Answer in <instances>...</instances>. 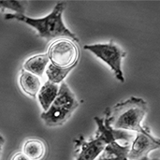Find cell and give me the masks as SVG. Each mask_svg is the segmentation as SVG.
Listing matches in <instances>:
<instances>
[{"label": "cell", "mask_w": 160, "mask_h": 160, "mask_svg": "<svg viewBox=\"0 0 160 160\" xmlns=\"http://www.w3.org/2000/svg\"><path fill=\"white\" fill-rule=\"evenodd\" d=\"M19 82H20L22 90L26 95H28L32 98H36V96L38 95V93L41 87L40 79L38 77H37L36 75H33L23 69H22V71H21Z\"/></svg>", "instance_id": "cell-10"}, {"label": "cell", "mask_w": 160, "mask_h": 160, "mask_svg": "<svg viewBox=\"0 0 160 160\" xmlns=\"http://www.w3.org/2000/svg\"><path fill=\"white\" fill-rule=\"evenodd\" d=\"M129 143L121 144L117 141L109 143L96 160H128Z\"/></svg>", "instance_id": "cell-8"}, {"label": "cell", "mask_w": 160, "mask_h": 160, "mask_svg": "<svg viewBox=\"0 0 160 160\" xmlns=\"http://www.w3.org/2000/svg\"><path fill=\"white\" fill-rule=\"evenodd\" d=\"M5 143V139L3 138V136L0 135V155H1V151H2V147Z\"/></svg>", "instance_id": "cell-16"}, {"label": "cell", "mask_w": 160, "mask_h": 160, "mask_svg": "<svg viewBox=\"0 0 160 160\" xmlns=\"http://www.w3.org/2000/svg\"><path fill=\"white\" fill-rule=\"evenodd\" d=\"M75 67L76 66H72L70 68H64L55 67V66L50 64V65L47 66V68L45 69V73H46V75L48 77V81H50L51 82H53L55 84H58L60 82H63V81L68 75V73Z\"/></svg>", "instance_id": "cell-13"}, {"label": "cell", "mask_w": 160, "mask_h": 160, "mask_svg": "<svg viewBox=\"0 0 160 160\" xmlns=\"http://www.w3.org/2000/svg\"><path fill=\"white\" fill-rule=\"evenodd\" d=\"M148 112V105L142 98L132 97L112 108H107L104 118L114 130L142 132L145 127L142 122Z\"/></svg>", "instance_id": "cell-2"}, {"label": "cell", "mask_w": 160, "mask_h": 160, "mask_svg": "<svg viewBox=\"0 0 160 160\" xmlns=\"http://www.w3.org/2000/svg\"><path fill=\"white\" fill-rule=\"evenodd\" d=\"M0 8H8L18 14H24V7L20 1L16 0H0Z\"/></svg>", "instance_id": "cell-14"}, {"label": "cell", "mask_w": 160, "mask_h": 160, "mask_svg": "<svg viewBox=\"0 0 160 160\" xmlns=\"http://www.w3.org/2000/svg\"><path fill=\"white\" fill-rule=\"evenodd\" d=\"M22 153L30 160H41L46 154V146L40 140L29 139L24 142Z\"/></svg>", "instance_id": "cell-12"}, {"label": "cell", "mask_w": 160, "mask_h": 160, "mask_svg": "<svg viewBox=\"0 0 160 160\" xmlns=\"http://www.w3.org/2000/svg\"><path fill=\"white\" fill-rule=\"evenodd\" d=\"M10 160H30L25 155H23L22 152H18L14 154Z\"/></svg>", "instance_id": "cell-15"}, {"label": "cell", "mask_w": 160, "mask_h": 160, "mask_svg": "<svg viewBox=\"0 0 160 160\" xmlns=\"http://www.w3.org/2000/svg\"><path fill=\"white\" fill-rule=\"evenodd\" d=\"M47 55L52 65L68 68L72 66H77L80 51L78 45L72 40L59 38L49 46Z\"/></svg>", "instance_id": "cell-6"}, {"label": "cell", "mask_w": 160, "mask_h": 160, "mask_svg": "<svg viewBox=\"0 0 160 160\" xmlns=\"http://www.w3.org/2000/svg\"><path fill=\"white\" fill-rule=\"evenodd\" d=\"M83 49L89 51L98 58L105 62L112 70L118 81L121 82H125V77L122 70V59L127 55V52L118 47L113 40H111L109 43L85 45Z\"/></svg>", "instance_id": "cell-5"}, {"label": "cell", "mask_w": 160, "mask_h": 160, "mask_svg": "<svg viewBox=\"0 0 160 160\" xmlns=\"http://www.w3.org/2000/svg\"><path fill=\"white\" fill-rule=\"evenodd\" d=\"M148 160H159V158H153V159H148Z\"/></svg>", "instance_id": "cell-17"}, {"label": "cell", "mask_w": 160, "mask_h": 160, "mask_svg": "<svg viewBox=\"0 0 160 160\" xmlns=\"http://www.w3.org/2000/svg\"><path fill=\"white\" fill-rule=\"evenodd\" d=\"M50 60L47 53L38 54L27 59L23 65V70L36 75L37 77H42L43 73L49 64Z\"/></svg>", "instance_id": "cell-11"}, {"label": "cell", "mask_w": 160, "mask_h": 160, "mask_svg": "<svg viewBox=\"0 0 160 160\" xmlns=\"http://www.w3.org/2000/svg\"><path fill=\"white\" fill-rule=\"evenodd\" d=\"M94 120L98 125L95 137L89 141H85L83 137L74 140L76 160H96L109 143L118 140L129 142L133 137L126 131L112 129L105 118L95 117Z\"/></svg>", "instance_id": "cell-3"}, {"label": "cell", "mask_w": 160, "mask_h": 160, "mask_svg": "<svg viewBox=\"0 0 160 160\" xmlns=\"http://www.w3.org/2000/svg\"><path fill=\"white\" fill-rule=\"evenodd\" d=\"M73 92L66 82H62L56 98L47 112L41 113L42 121L48 127H58L65 124L79 106Z\"/></svg>", "instance_id": "cell-4"}, {"label": "cell", "mask_w": 160, "mask_h": 160, "mask_svg": "<svg viewBox=\"0 0 160 160\" xmlns=\"http://www.w3.org/2000/svg\"><path fill=\"white\" fill-rule=\"evenodd\" d=\"M160 146L159 139L151 134L150 128L145 127L142 132H137V136L130 145L128 155V160H148L150 152L158 149Z\"/></svg>", "instance_id": "cell-7"}, {"label": "cell", "mask_w": 160, "mask_h": 160, "mask_svg": "<svg viewBox=\"0 0 160 160\" xmlns=\"http://www.w3.org/2000/svg\"><path fill=\"white\" fill-rule=\"evenodd\" d=\"M59 91L58 84H55L53 82H51L50 81H47L39 89L38 93V102L44 112H47L54 99L56 98Z\"/></svg>", "instance_id": "cell-9"}, {"label": "cell", "mask_w": 160, "mask_h": 160, "mask_svg": "<svg viewBox=\"0 0 160 160\" xmlns=\"http://www.w3.org/2000/svg\"><path fill=\"white\" fill-rule=\"evenodd\" d=\"M66 8V4L64 2H58L53 8L52 11L43 18H31L24 14L18 13H7L5 15L6 20H16L22 22L35 30L40 38L47 40H52L54 38H67L73 42H79V38L76 35L71 32L64 23L62 19L63 12Z\"/></svg>", "instance_id": "cell-1"}]
</instances>
